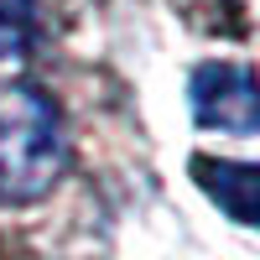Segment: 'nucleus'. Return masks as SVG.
Masks as SVG:
<instances>
[{
    "label": "nucleus",
    "instance_id": "obj_1",
    "mask_svg": "<svg viewBox=\"0 0 260 260\" xmlns=\"http://www.w3.org/2000/svg\"><path fill=\"white\" fill-rule=\"evenodd\" d=\"M68 167L62 110L37 83H0V208L42 203Z\"/></svg>",
    "mask_w": 260,
    "mask_h": 260
},
{
    "label": "nucleus",
    "instance_id": "obj_2",
    "mask_svg": "<svg viewBox=\"0 0 260 260\" xmlns=\"http://www.w3.org/2000/svg\"><path fill=\"white\" fill-rule=\"evenodd\" d=\"M187 99L198 125L208 130H224V136H255L260 130V94L245 62H203L187 83Z\"/></svg>",
    "mask_w": 260,
    "mask_h": 260
},
{
    "label": "nucleus",
    "instance_id": "obj_3",
    "mask_svg": "<svg viewBox=\"0 0 260 260\" xmlns=\"http://www.w3.org/2000/svg\"><path fill=\"white\" fill-rule=\"evenodd\" d=\"M198 187L219 203L234 224H255V167L250 161H224V156H192Z\"/></svg>",
    "mask_w": 260,
    "mask_h": 260
},
{
    "label": "nucleus",
    "instance_id": "obj_4",
    "mask_svg": "<svg viewBox=\"0 0 260 260\" xmlns=\"http://www.w3.org/2000/svg\"><path fill=\"white\" fill-rule=\"evenodd\" d=\"M42 37V6L37 0H0V62L31 57Z\"/></svg>",
    "mask_w": 260,
    "mask_h": 260
}]
</instances>
